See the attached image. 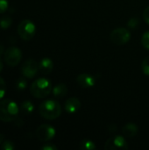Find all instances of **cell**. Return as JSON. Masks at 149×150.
<instances>
[{
  "instance_id": "obj_1",
  "label": "cell",
  "mask_w": 149,
  "mask_h": 150,
  "mask_svg": "<svg viewBox=\"0 0 149 150\" xmlns=\"http://www.w3.org/2000/svg\"><path fill=\"white\" fill-rule=\"evenodd\" d=\"M39 112L40 116L46 120H53L59 118L62 112L61 105L53 99L43 101L39 106Z\"/></svg>"
},
{
  "instance_id": "obj_2",
  "label": "cell",
  "mask_w": 149,
  "mask_h": 150,
  "mask_svg": "<svg viewBox=\"0 0 149 150\" xmlns=\"http://www.w3.org/2000/svg\"><path fill=\"white\" fill-rule=\"evenodd\" d=\"M18 106L17 103L10 99L0 101V120L4 122L15 121L18 115Z\"/></svg>"
},
{
  "instance_id": "obj_3",
  "label": "cell",
  "mask_w": 149,
  "mask_h": 150,
  "mask_svg": "<svg viewBox=\"0 0 149 150\" xmlns=\"http://www.w3.org/2000/svg\"><path fill=\"white\" fill-rule=\"evenodd\" d=\"M52 91V84L47 78H39L35 80L30 87L31 94L36 98H44L47 97Z\"/></svg>"
},
{
  "instance_id": "obj_4",
  "label": "cell",
  "mask_w": 149,
  "mask_h": 150,
  "mask_svg": "<svg viewBox=\"0 0 149 150\" xmlns=\"http://www.w3.org/2000/svg\"><path fill=\"white\" fill-rule=\"evenodd\" d=\"M36 32V26L34 23L29 19L22 20L18 25V33L19 37L24 40H30L33 38Z\"/></svg>"
},
{
  "instance_id": "obj_5",
  "label": "cell",
  "mask_w": 149,
  "mask_h": 150,
  "mask_svg": "<svg viewBox=\"0 0 149 150\" xmlns=\"http://www.w3.org/2000/svg\"><path fill=\"white\" fill-rule=\"evenodd\" d=\"M111 40L118 46L125 45L131 39V33L125 27H119L114 29L110 35Z\"/></svg>"
},
{
  "instance_id": "obj_6",
  "label": "cell",
  "mask_w": 149,
  "mask_h": 150,
  "mask_svg": "<svg viewBox=\"0 0 149 150\" xmlns=\"http://www.w3.org/2000/svg\"><path fill=\"white\" fill-rule=\"evenodd\" d=\"M22 59V52L18 47H10L4 52V61L11 67L17 66Z\"/></svg>"
},
{
  "instance_id": "obj_7",
  "label": "cell",
  "mask_w": 149,
  "mask_h": 150,
  "mask_svg": "<svg viewBox=\"0 0 149 150\" xmlns=\"http://www.w3.org/2000/svg\"><path fill=\"white\" fill-rule=\"evenodd\" d=\"M55 134L56 131L54 127L48 124H43L40 126L35 132L37 139L42 142H46L52 140L55 136Z\"/></svg>"
},
{
  "instance_id": "obj_8",
  "label": "cell",
  "mask_w": 149,
  "mask_h": 150,
  "mask_svg": "<svg viewBox=\"0 0 149 150\" xmlns=\"http://www.w3.org/2000/svg\"><path fill=\"white\" fill-rule=\"evenodd\" d=\"M105 149L107 150H119V149H127L128 144L126 139L123 136L115 135L108 139L105 142Z\"/></svg>"
},
{
  "instance_id": "obj_9",
  "label": "cell",
  "mask_w": 149,
  "mask_h": 150,
  "mask_svg": "<svg viewBox=\"0 0 149 150\" xmlns=\"http://www.w3.org/2000/svg\"><path fill=\"white\" fill-rule=\"evenodd\" d=\"M39 70V64L32 59L26 60L21 67V73L26 78H33Z\"/></svg>"
},
{
  "instance_id": "obj_10",
  "label": "cell",
  "mask_w": 149,
  "mask_h": 150,
  "mask_svg": "<svg viewBox=\"0 0 149 150\" xmlns=\"http://www.w3.org/2000/svg\"><path fill=\"white\" fill-rule=\"evenodd\" d=\"M76 82L77 83L82 87V88H92L95 85V78L91 75L88 73H82L76 77Z\"/></svg>"
},
{
  "instance_id": "obj_11",
  "label": "cell",
  "mask_w": 149,
  "mask_h": 150,
  "mask_svg": "<svg viewBox=\"0 0 149 150\" xmlns=\"http://www.w3.org/2000/svg\"><path fill=\"white\" fill-rule=\"evenodd\" d=\"M64 108L68 113H75L81 108V102L76 98H68L64 104Z\"/></svg>"
},
{
  "instance_id": "obj_12",
  "label": "cell",
  "mask_w": 149,
  "mask_h": 150,
  "mask_svg": "<svg viewBox=\"0 0 149 150\" xmlns=\"http://www.w3.org/2000/svg\"><path fill=\"white\" fill-rule=\"evenodd\" d=\"M53 69H54V62L50 58L45 57L41 59V61L39 63V69L44 75H47L51 73Z\"/></svg>"
},
{
  "instance_id": "obj_13",
  "label": "cell",
  "mask_w": 149,
  "mask_h": 150,
  "mask_svg": "<svg viewBox=\"0 0 149 150\" xmlns=\"http://www.w3.org/2000/svg\"><path fill=\"white\" fill-rule=\"evenodd\" d=\"M122 133L125 137L133 138V137L136 136V134L138 133V127L133 123H128L123 127Z\"/></svg>"
},
{
  "instance_id": "obj_14",
  "label": "cell",
  "mask_w": 149,
  "mask_h": 150,
  "mask_svg": "<svg viewBox=\"0 0 149 150\" xmlns=\"http://www.w3.org/2000/svg\"><path fill=\"white\" fill-rule=\"evenodd\" d=\"M68 94V88L64 83H59L53 89V95L57 98H62Z\"/></svg>"
},
{
  "instance_id": "obj_15",
  "label": "cell",
  "mask_w": 149,
  "mask_h": 150,
  "mask_svg": "<svg viewBox=\"0 0 149 150\" xmlns=\"http://www.w3.org/2000/svg\"><path fill=\"white\" fill-rule=\"evenodd\" d=\"M20 109L22 111V112L25 115H30L33 110H34V105L33 104L29 101V100H26V101H24L21 105H20Z\"/></svg>"
},
{
  "instance_id": "obj_16",
  "label": "cell",
  "mask_w": 149,
  "mask_h": 150,
  "mask_svg": "<svg viewBox=\"0 0 149 150\" xmlns=\"http://www.w3.org/2000/svg\"><path fill=\"white\" fill-rule=\"evenodd\" d=\"M79 148L82 150H95L96 149V145L92 141L83 140L80 142Z\"/></svg>"
},
{
  "instance_id": "obj_17",
  "label": "cell",
  "mask_w": 149,
  "mask_h": 150,
  "mask_svg": "<svg viewBox=\"0 0 149 150\" xmlns=\"http://www.w3.org/2000/svg\"><path fill=\"white\" fill-rule=\"evenodd\" d=\"M12 23V19L10 16L5 15L0 18V27L2 29H7L11 26Z\"/></svg>"
},
{
  "instance_id": "obj_18",
  "label": "cell",
  "mask_w": 149,
  "mask_h": 150,
  "mask_svg": "<svg viewBox=\"0 0 149 150\" xmlns=\"http://www.w3.org/2000/svg\"><path fill=\"white\" fill-rule=\"evenodd\" d=\"M15 86H16V89L18 90V91H23L26 88L27 86V83L25 81V79L24 78H19L16 81V83H15Z\"/></svg>"
},
{
  "instance_id": "obj_19",
  "label": "cell",
  "mask_w": 149,
  "mask_h": 150,
  "mask_svg": "<svg viewBox=\"0 0 149 150\" xmlns=\"http://www.w3.org/2000/svg\"><path fill=\"white\" fill-rule=\"evenodd\" d=\"M141 70L146 76H149V56L143 60L141 63Z\"/></svg>"
},
{
  "instance_id": "obj_20",
  "label": "cell",
  "mask_w": 149,
  "mask_h": 150,
  "mask_svg": "<svg viewBox=\"0 0 149 150\" xmlns=\"http://www.w3.org/2000/svg\"><path fill=\"white\" fill-rule=\"evenodd\" d=\"M141 44L146 49H149V31H147L143 33L141 37Z\"/></svg>"
},
{
  "instance_id": "obj_21",
  "label": "cell",
  "mask_w": 149,
  "mask_h": 150,
  "mask_svg": "<svg viewBox=\"0 0 149 150\" xmlns=\"http://www.w3.org/2000/svg\"><path fill=\"white\" fill-rule=\"evenodd\" d=\"M1 149L3 150H13L15 149V145L11 141H4L1 144Z\"/></svg>"
},
{
  "instance_id": "obj_22",
  "label": "cell",
  "mask_w": 149,
  "mask_h": 150,
  "mask_svg": "<svg viewBox=\"0 0 149 150\" xmlns=\"http://www.w3.org/2000/svg\"><path fill=\"white\" fill-rule=\"evenodd\" d=\"M5 91H6L5 82H4V80L2 77H0V100L4 98V96L5 94Z\"/></svg>"
},
{
  "instance_id": "obj_23",
  "label": "cell",
  "mask_w": 149,
  "mask_h": 150,
  "mask_svg": "<svg viewBox=\"0 0 149 150\" xmlns=\"http://www.w3.org/2000/svg\"><path fill=\"white\" fill-rule=\"evenodd\" d=\"M8 9V0H0V14L4 13Z\"/></svg>"
},
{
  "instance_id": "obj_24",
  "label": "cell",
  "mask_w": 149,
  "mask_h": 150,
  "mask_svg": "<svg viewBox=\"0 0 149 150\" xmlns=\"http://www.w3.org/2000/svg\"><path fill=\"white\" fill-rule=\"evenodd\" d=\"M127 25H128V26L130 27V28H136L138 25H139V20L136 18H131L129 21H128V23H127Z\"/></svg>"
},
{
  "instance_id": "obj_25",
  "label": "cell",
  "mask_w": 149,
  "mask_h": 150,
  "mask_svg": "<svg viewBox=\"0 0 149 150\" xmlns=\"http://www.w3.org/2000/svg\"><path fill=\"white\" fill-rule=\"evenodd\" d=\"M41 150H57V147L54 146V144L52 143H46L45 145H43L41 148Z\"/></svg>"
},
{
  "instance_id": "obj_26",
  "label": "cell",
  "mask_w": 149,
  "mask_h": 150,
  "mask_svg": "<svg viewBox=\"0 0 149 150\" xmlns=\"http://www.w3.org/2000/svg\"><path fill=\"white\" fill-rule=\"evenodd\" d=\"M143 18H144V20L146 21V23L149 25V6L148 7H147V8L144 10V12H143Z\"/></svg>"
},
{
  "instance_id": "obj_27",
  "label": "cell",
  "mask_w": 149,
  "mask_h": 150,
  "mask_svg": "<svg viewBox=\"0 0 149 150\" xmlns=\"http://www.w3.org/2000/svg\"><path fill=\"white\" fill-rule=\"evenodd\" d=\"M3 142H4V135L0 133V145L3 143Z\"/></svg>"
},
{
  "instance_id": "obj_28",
  "label": "cell",
  "mask_w": 149,
  "mask_h": 150,
  "mask_svg": "<svg viewBox=\"0 0 149 150\" xmlns=\"http://www.w3.org/2000/svg\"><path fill=\"white\" fill-rule=\"evenodd\" d=\"M2 69H3V62H2V60L0 58V72L2 71Z\"/></svg>"
}]
</instances>
